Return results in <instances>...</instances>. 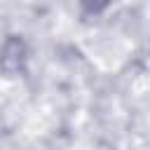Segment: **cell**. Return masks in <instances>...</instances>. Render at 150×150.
Segmentation results:
<instances>
[{"label":"cell","mask_w":150,"mask_h":150,"mask_svg":"<svg viewBox=\"0 0 150 150\" xmlns=\"http://www.w3.org/2000/svg\"><path fill=\"white\" fill-rule=\"evenodd\" d=\"M21 61H23V42L19 38L7 40L5 47H2V52H0V66H2V70L16 73L21 68Z\"/></svg>","instance_id":"1"},{"label":"cell","mask_w":150,"mask_h":150,"mask_svg":"<svg viewBox=\"0 0 150 150\" xmlns=\"http://www.w3.org/2000/svg\"><path fill=\"white\" fill-rule=\"evenodd\" d=\"M112 0H82V5H84V9L87 12H101L103 7H108Z\"/></svg>","instance_id":"2"}]
</instances>
